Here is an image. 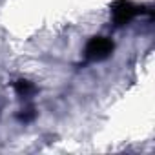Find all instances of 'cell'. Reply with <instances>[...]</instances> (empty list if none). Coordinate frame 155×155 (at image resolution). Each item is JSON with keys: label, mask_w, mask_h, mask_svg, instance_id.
<instances>
[{"label": "cell", "mask_w": 155, "mask_h": 155, "mask_svg": "<svg viewBox=\"0 0 155 155\" xmlns=\"http://www.w3.org/2000/svg\"><path fill=\"white\" fill-rule=\"evenodd\" d=\"M18 119H20V120H24V122H29V120H33V119H35V111H33L31 108H28V110H24V111L18 115Z\"/></svg>", "instance_id": "277c9868"}, {"label": "cell", "mask_w": 155, "mask_h": 155, "mask_svg": "<svg viewBox=\"0 0 155 155\" xmlns=\"http://www.w3.org/2000/svg\"><path fill=\"white\" fill-rule=\"evenodd\" d=\"M15 91L20 95V97H29L35 93V86L29 82V81H18L15 84Z\"/></svg>", "instance_id": "3957f363"}, {"label": "cell", "mask_w": 155, "mask_h": 155, "mask_svg": "<svg viewBox=\"0 0 155 155\" xmlns=\"http://www.w3.org/2000/svg\"><path fill=\"white\" fill-rule=\"evenodd\" d=\"M139 11H140V9H139L133 2H130V0H115L113 6H111L113 22H115V26H119V28L124 26V24H128Z\"/></svg>", "instance_id": "7a4b0ae2"}, {"label": "cell", "mask_w": 155, "mask_h": 155, "mask_svg": "<svg viewBox=\"0 0 155 155\" xmlns=\"http://www.w3.org/2000/svg\"><path fill=\"white\" fill-rule=\"evenodd\" d=\"M111 51H113V42L110 38H106V37H95L86 46V58L93 60V62L104 60V58H108L111 55Z\"/></svg>", "instance_id": "6da1fadb"}]
</instances>
